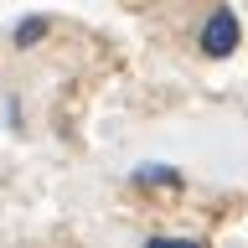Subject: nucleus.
I'll return each instance as SVG.
<instances>
[{
    "label": "nucleus",
    "instance_id": "obj_1",
    "mask_svg": "<svg viewBox=\"0 0 248 248\" xmlns=\"http://www.w3.org/2000/svg\"><path fill=\"white\" fill-rule=\"evenodd\" d=\"M238 42H243V26H238V16H232V5H212V16L202 21L197 31V46H202V57H232L238 52Z\"/></svg>",
    "mask_w": 248,
    "mask_h": 248
},
{
    "label": "nucleus",
    "instance_id": "obj_2",
    "mask_svg": "<svg viewBox=\"0 0 248 248\" xmlns=\"http://www.w3.org/2000/svg\"><path fill=\"white\" fill-rule=\"evenodd\" d=\"M129 181L145 186V191H181V170H176V166H160V160H145V166L129 170Z\"/></svg>",
    "mask_w": 248,
    "mask_h": 248
},
{
    "label": "nucleus",
    "instance_id": "obj_3",
    "mask_svg": "<svg viewBox=\"0 0 248 248\" xmlns=\"http://www.w3.org/2000/svg\"><path fill=\"white\" fill-rule=\"evenodd\" d=\"M46 36H52V21H46V16H21V21H16V31H11V42L21 46V52H31V46L46 42Z\"/></svg>",
    "mask_w": 248,
    "mask_h": 248
}]
</instances>
